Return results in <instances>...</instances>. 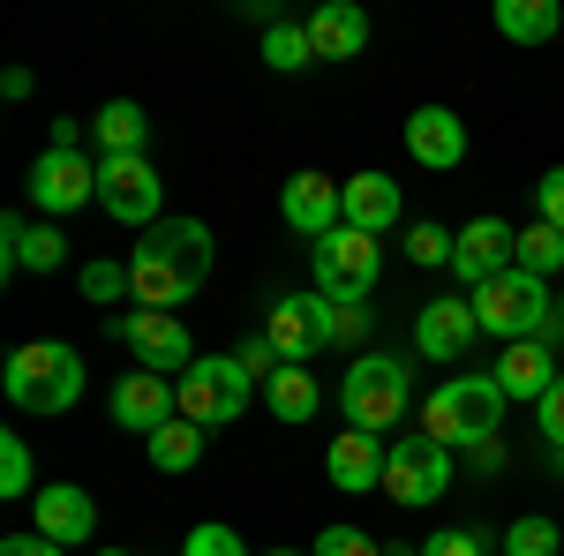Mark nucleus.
<instances>
[{"mask_svg": "<svg viewBox=\"0 0 564 556\" xmlns=\"http://www.w3.org/2000/svg\"><path fill=\"white\" fill-rule=\"evenodd\" d=\"M129 279H135V308H166L212 279V226L204 218H159L143 241L129 249Z\"/></svg>", "mask_w": 564, "mask_h": 556, "instance_id": "1", "label": "nucleus"}, {"mask_svg": "<svg viewBox=\"0 0 564 556\" xmlns=\"http://www.w3.org/2000/svg\"><path fill=\"white\" fill-rule=\"evenodd\" d=\"M505 391H497V377L489 369H467V377H452V384H436L430 399H422V436H436L444 451H475V444H489L497 428H505Z\"/></svg>", "mask_w": 564, "mask_h": 556, "instance_id": "2", "label": "nucleus"}, {"mask_svg": "<svg viewBox=\"0 0 564 556\" xmlns=\"http://www.w3.org/2000/svg\"><path fill=\"white\" fill-rule=\"evenodd\" d=\"M8 399H15V414H68L76 399H84V353L68 339H31L8 353Z\"/></svg>", "mask_w": 564, "mask_h": 556, "instance_id": "3", "label": "nucleus"}, {"mask_svg": "<svg viewBox=\"0 0 564 556\" xmlns=\"http://www.w3.org/2000/svg\"><path fill=\"white\" fill-rule=\"evenodd\" d=\"M406 399H414V361L406 353H361L339 384V406H347V428H369V436H391L406 422Z\"/></svg>", "mask_w": 564, "mask_h": 556, "instance_id": "4", "label": "nucleus"}, {"mask_svg": "<svg viewBox=\"0 0 564 556\" xmlns=\"http://www.w3.org/2000/svg\"><path fill=\"white\" fill-rule=\"evenodd\" d=\"M475 316L489 339L520 346V339H550L557 331V294H550V279H527L520 263L505 271V279H489L475 294Z\"/></svg>", "mask_w": 564, "mask_h": 556, "instance_id": "5", "label": "nucleus"}, {"mask_svg": "<svg viewBox=\"0 0 564 556\" xmlns=\"http://www.w3.org/2000/svg\"><path fill=\"white\" fill-rule=\"evenodd\" d=\"M174 391H181V422H196L204 436H212V428H226V422H241V414H249L257 377H249L234 353H204V361H196Z\"/></svg>", "mask_w": 564, "mask_h": 556, "instance_id": "6", "label": "nucleus"}, {"mask_svg": "<svg viewBox=\"0 0 564 556\" xmlns=\"http://www.w3.org/2000/svg\"><path fill=\"white\" fill-rule=\"evenodd\" d=\"M377 271H384V249H377L369 233H354V226L324 233V241L308 249V279H316V294L339 301V308H361L369 286H377Z\"/></svg>", "mask_w": 564, "mask_h": 556, "instance_id": "7", "label": "nucleus"}, {"mask_svg": "<svg viewBox=\"0 0 564 556\" xmlns=\"http://www.w3.org/2000/svg\"><path fill=\"white\" fill-rule=\"evenodd\" d=\"M452 489V451L436 444V436H399L391 444V459H384V497L399 504V512H430L436 497Z\"/></svg>", "mask_w": 564, "mask_h": 556, "instance_id": "8", "label": "nucleus"}, {"mask_svg": "<svg viewBox=\"0 0 564 556\" xmlns=\"http://www.w3.org/2000/svg\"><path fill=\"white\" fill-rule=\"evenodd\" d=\"M113 339L129 346L143 369L174 377V384L196 369V361H204V353H196V339H188V324H181V316H166V308H121V316H113Z\"/></svg>", "mask_w": 564, "mask_h": 556, "instance_id": "9", "label": "nucleus"}, {"mask_svg": "<svg viewBox=\"0 0 564 556\" xmlns=\"http://www.w3.org/2000/svg\"><path fill=\"white\" fill-rule=\"evenodd\" d=\"M159 204H166V181L151 159H98V211L121 218V226H159Z\"/></svg>", "mask_w": 564, "mask_h": 556, "instance_id": "10", "label": "nucleus"}, {"mask_svg": "<svg viewBox=\"0 0 564 556\" xmlns=\"http://www.w3.org/2000/svg\"><path fill=\"white\" fill-rule=\"evenodd\" d=\"M512 257H520V226H505V218H467L452 233V279H459V294H481L489 279H505Z\"/></svg>", "mask_w": 564, "mask_h": 556, "instance_id": "11", "label": "nucleus"}, {"mask_svg": "<svg viewBox=\"0 0 564 556\" xmlns=\"http://www.w3.org/2000/svg\"><path fill=\"white\" fill-rule=\"evenodd\" d=\"M263 339L279 346V361H294V369H308V353H324L332 346V301L316 294H286L271 301V316H263Z\"/></svg>", "mask_w": 564, "mask_h": 556, "instance_id": "12", "label": "nucleus"}, {"mask_svg": "<svg viewBox=\"0 0 564 556\" xmlns=\"http://www.w3.org/2000/svg\"><path fill=\"white\" fill-rule=\"evenodd\" d=\"M31 204L45 218H68V211H84V204H98V159L45 143V159L31 166Z\"/></svg>", "mask_w": 564, "mask_h": 556, "instance_id": "13", "label": "nucleus"}, {"mask_svg": "<svg viewBox=\"0 0 564 556\" xmlns=\"http://www.w3.org/2000/svg\"><path fill=\"white\" fill-rule=\"evenodd\" d=\"M279 211H286V226L316 249L324 233L347 226V181H332V173H294V181L279 188Z\"/></svg>", "mask_w": 564, "mask_h": 556, "instance_id": "14", "label": "nucleus"}, {"mask_svg": "<svg viewBox=\"0 0 564 556\" xmlns=\"http://www.w3.org/2000/svg\"><path fill=\"white\" fill-rule=\"evenodd\" d=\"M475 339H481V316H475L467 294L422 301V316H414V353H422V361H467Z\"/></svg>", "mask_w": 564, "mask_h": 556, "instance_id": "15", "label": "nucleus"}, {"mask_svg": "<svg viewBox=\"0 0 564 556\" xmlns=\"http://www.w3.org/2000/svg\"><path fill=\"white\" fill-rule=\"evenodd\" d=\"M113 422L135 428V436H159L166 422H181L174 377H159V369H129V377L113 384Z\"/></svg>", "mask_w": 564, "mask_h": 556, "instance_id": "16", "label": "nucleus"}, {"mask_svg": "<svg viewBox=\"0 0 564 556\" xmlns=\"http://www.w3.org/2000/svg\"><path fill=\"white\" fill-rule=\"evenodd\" d=\"M406 159L430 173H459L467 166V121L452 113V106H422V113H406Z\"/></svg>", "mask_w": 564, "mask_h": 556, "instance_id": "17", "label": "nucleus"}, {"mask_svg": "<svg viewBox=\"0 0 564 556\" xmlns=\"http://www.w3.org/2000/svg\"><path fill=\"white\" fill-rule=\"evenodd\" d=\"M384 459H391L384 436H369V428H339L332 451H324V473H332V489L369 497V489H384Z\"/></svg>", "mask_w": 564, "mask_h": 556, "instance_id": "18", "label": "nucleus"}, {"mask_svg": "<svg viewBox=\"0 0 564 556\" xmlns=\"http://www.w3.org/2000/svg\"><path fill=\"white\" fill-rule=\"evenodd\" d=\"M31 519H39L45 542H61V549H76V542L98 534V504H90V489H76V481H45L39 497H31Z\"/></svg>", "mask_w": 564, "mask_h": 556, "instance_id": "19", "label": "nucleus"}, {"mask_svg": "<svg viewBox=\"0 0 564 556\" xmlns=\"http://www.w3.org/2000/svg\"><path fill=\"white\" fill-rule=\"evenodd\" d=\"M68 263V233L53 226V218H0V271L15 279V271H61Z\"/></svg>", "mask_w": 564, "mask_h": 556, "instance_id": "20", "label": "nucleus"}, {"mask_svg": "<svg viewBox=\"0 0 564 556\" xmlns=\"http://www.w3.org/2000/svg\"><path fill=\"white\" fill-rule=\"evenodd\" d=\"M489 377H497V391H505V399L542 406V391L557 384L564 369L550 361V346H542V339H520V346H505V353H497V369H489Z\"/></svg>", "mask_w": 564, "mask_h": 556, "instance_id": "21", "label": "nucleus"}, {"mask_svg": "<svg viewBox=\"0 0 564 556\" xmlns=\"http://www.w3.org/2000/svg\"><path fill=\"white\" fill-rule=\"evenodd\" d=\"M308 45H316V61H354L361 45H369V15L354 8V0H324V8H308Z\"/></svg>", "mask_w": 564, "mask_h": 556, "instance_id": "22", "label": "nucleus"}, {"mask_svg": "<svg viewBox=\"0 0 564 556\" xmlns=\"http://www.w3.org/2000/svg\"><path fill=\"white\" fill-rule=\"evenodd\" d=\"M90 143H98V159H143L151 113H143L135 98H106V106L90 113Z\"/></svg>", "mask_w": 564, "mask_h": 556, "instance_id": "23", "label": "nucleus"}, {"mask_svg": "<svg viewBox=\"0 0 564 556\" xmlns=\"http://www.w3.org/2000/svg\"><path fill=\"white\" fill-rule=\"evenodd\" d=\"M347 226L369 233V241H384L391 226H399V181L391 173H354L347 181Z\"/></svg>", "mask_w": 564, "mask_h": 556, "instance_id": "24", "label": "nucleus"}, {"mask_svg": "<svg viewBox=\"0 0 564 556\" xmlns=\"http://www.w3.org/2000/svg\"><path fill=\"white\" fill-rule=\"evenodd\" d=\"M497 31L512 45H550L564 31V8L557 0H497Z\"/></svg>", "mask_w": 564, "mask_h": 556, "instance_id": "25", "label": "nucleus"}, {"mask_svg": "<svg viewBox=\"0 0 564 556\" xmlns=\"http://www.w3.org/2000/svg\"><path fill=\"white\" fill-rule=\"evenodd\" d=\"M316 399H324V391H316V377H308V369H294V361L263 384V406H271L279 422H308V414H316Z\"/></svg>", "mask_w": 564, "mask_h": 556, "instance_id": "26", "label": "nucleus"}, {"mask_svg": "<svg viewBox=\"0 0 564 556\" xmlns=\"http://www.w3.org/2000/svg\"><path fill=\"white\" fill-rule=\"evenodd\" d=\"M143 451H151V467H159V473H188L196 459H204V428H196V422H166L159 436H143Z\"/></svg>", "mask_w": 564, "mask_h": 556, "instance_id": "27", "label": "nucleus"}, {"mask_svg": "<svg viewBox=\"0 0 564 556\" xmlns=\"http://www.w3.org/2000/svg\"><path fill=\"white\" fill-rule=\"evenodd\" d=\"M527 271V279H557L564 271V233L557 226H542V218H534V226H520V257H512Z\"/></svg>", "mask_w": 564, "mask_h": 556, "instance_id": "28", "label": "nucleus"}, {"mask_svg": "<svg viewBox=\"0 0 564 556\" xmlns=\"http://www.w3.org/2000/svg\"><path fill=\"white\" fill-rule=\"evenodd\" d=\"M76 286H84V301H135V279H129V257H90L84 271H76Z\"/></svg>", "mask_w": 564, "mask_h": 556, "instance_id": "29", "label": "nucleus"}, {"mask_svg": "<svg viewBox=\"0 0 564 556\" xmlns=\"http://www.w3.org/2000/svg\"><path fill=\"white\" fill-rule=\"evenodd\" d=\"M316 61V45H308V23H271L263 31V68H279V76H294Z\"/></svg>", "mask_w": 564, "mask_h": 556, "instance_id": "30", "label": "nucleus"}, {"mask_svg": "<svg viewBox=\"0 0 564 556\" xmlns=\"http://www.w3.org/2000/svg\"><path fill=\"white\" fill-rule=\"evenodd\" d=\"M505 556H564L557 542V519H542V512H527L505 526Z\"/></svg>", "mask_w": 564, "mask_h": 556, "instance_id": "31", "label": "nucleus"}, {"mask_svg": "<svg viewBox=\"0 0 564 556\" xmlns=\"http://www.w3.org/2000/svg\"><path fill=\"white\" fill-rule=\"evenodd\" d=\"M0 497H39V467H31V444L8 428L0 436Z\"/></svg>", "mask_w": 564, "mask_h": 556, "instance_id": "32", "label": "nucleus"}, {"mask_svg": "<svg viewBox=\"0 0 564 556\" xmlns=\"http://www.w3.org/2000/svg\"><path fill=\"white\" fill-rule=\"evenodd\" d=\"M181 556H249V542H241L234 526H218V519H204V526H188V542H181Z\"/></svg>", "mask_w": 564, "mask_h": 556, "instance_id": "33", "label": "nucleus"}, {"mask_svg": "<svg viewBox=\"0 0 564 556\" xmlns=\"http://www.w3.org/2000/svg\"><path fill=\"white\" fill-rule=\"evenodd\" d=\"M406 263H452V233L436 218H414L406 226Z\"/></svg>", "mask_w": 564, "mask_h": 556, "instance_id": "34", "label": "nucleus"}, {"mask_svg": "<svg viewBox=\"0 0 564 556\" xmlns=\"http://www.w3.org/2000/svg\"><path fill=\"white\" fill-rule=\"evenodd\" d=\"M308 556H384V542H377V534H361V526H324Z\"/></svg>", "mask_w": 564, "mask_h": 556, "instance_id": "35", "label": "nucleus"}, {"mask_svg": "<svg viewBox=\"0 0 564 556\" xmlns=\"http://www.w3.org/2000/svg\"><path fill=\"white\" fill-rule=\"evenodd\" d=\"M234 361H241V369H249V377H257V391L271 384V377H279V369H286V361H279V346L263 339V331H257V339H241V346H234Z\"/></svg>", "mask_w": 564, "mask_h": 556, "instance_id": "36", "label": "nucleus"}, {"mask_svg": "<svg viewBox=\"0 0 564 556\" xmlns=\"http://www.w3.org/2000/svg\"><path fill=\"white\" fill-rule=\"evenodd\" d=\"M481 549H489V542H481L475 526H444V534H430L414 556H481Z\"/></svg>", "mask_w": 564, "mask_h": 556, "instance_id": "37", "label": "nucleus"}, {"mask_svg": "<svg viewBox=\"0 0 564 556\" xmlns=\"http://www.w3.org/2000/svg\"><path fill=\"white\" fill-rule=\"evenodd\" d=\"M534 211H542V226L564 233V166H550L542 181H534Z\"/></svg>", "mask_w": 564, "mask_h": 556, "instance_id": "38", "label": "nucleus"}, {"mask_svg": "<svg viewBox=\"0 0 564 556\" xmlns=\"http://www.w3.org/2000/svg\"><path fill=\"white\" fill-rule=\"evenodd\" d=\"M534 422H542V444L550 451H564V377L550 391H542V406H534Z\"/></svg>", "mask_w": 564, "mask_h": 556, "instance_id": "39", "label": "nucleus"}, {"mask_svg": "<svg viewBox=\"0 0 564 556\" xmlns=\"http://www.w3.org/2000/svg\"><path fill=\"white\" fill-rule=\"evenodd\" d=\"M0 556H68V549H61V542H45L39 526H31V534H8V542H0Z\"/></svg>", "mask_w": 564, "mask_h": 556, "instance_id": "40", "label": "nucleus"}, {"mask_svg": "<svg viewBox=\"0 0 564 556\" xmlns=\"http://www.w3.org/2000/svg\"><path fill=\"white\" fill-rule=\"evenodd\" d=\"M361 331H369V308H339V301H332V346L361 339Z\"/></svg>", "mask_w": 564, "mask_h": 556, "instance_id": "41", "label": "nucleus"}, {"mask_svg": "<svg viewBox=\"0 0 564 556\" xmlns=\"http://www.w3.org/2000/svg\"><path fill=\"white\" fill-rule=\"evenodd\" d=\"M467 467H475V473H497V467H505V444H497V436H489V444H475V451H467Z\"/></svg>", "mask_w": 564, "mask_h": 556, "instance_id": "42", "label": "nucleus"}, {"mask_svg": "<svg viewBox=\"0 0 564 556\" xmlns=\"http://www.w3.org/2000/svg\"><path fill=\"white\" fill-rule=\"evenodd\" d=\"M557 331H564V286H557Z\"/></svg>", "mask_w": 564, "mask_h": 556, "instance_id": "43", "label": "nucleus"}, {"mask_svg": "<svg viewBox=\"0 0 564 556\" xmlns=\"http://www.w3.org/2000/svg\"><path fill=\"white\" fill-rule=\"evenodd\" d=\"M271 556H308V549H271Z\"/></svg>", "mask_w": 564, "mask_h": 556, "instance_id": "44", "label": "nucleus"}, {"mask_svg": "<svg viewBox=\"0 0 564 556\" xmlns=\"http://www.w3.org/2000/svg\"><path fill=\"white\" fill-rule=\"evenodd\" d=\"M98 556H129V549H98Z\"/></svg>", "mask_w": 564, "mask_h": 556, "instance_id": "45", "label": "nucleus"}]
</instances>
